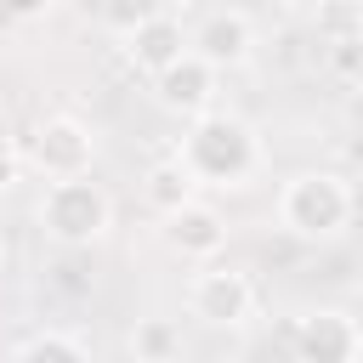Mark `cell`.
Returning <instances> with one entry per match:
<instances>
[{
  "label": "cell",
  "mask_w": 363,
  "mask_h": 363,
  "mask_svg": "<svg viewBox=\"0 0 363 363\" xmlns=\"http://www.w3.org/2000/svg\"><path fill=\"white\" fill-rule=\"evenodd\" d=\"M142 193H147V204L164 216V210H176V204H187V199H199L204 187H199V176L182 164V153H170V159H159V164L147 170Z\"/></svg>",
  "instance_id": "11"
},
{
  "label": "cell",
  "mask_w": 363,
  "mask_h": 363,
  "mask_svg": "<svg viewBox=\"0 0 363 363\" xmlns=\"http://www.w3.org/2000/svg\"><path fill=\"white\" fill-rule=\"evenodd\" d=\"M318 28H323V40H329V45H340V40H357L363 17H357V6H352V0H318Z\"/></svg>",
  "instance_id": "14"
},
{
  "label": "cell",
  "mask_w": 363,
  "mask_h": 363,
  "mask_svg": "<svg viewBox=\"0 0 363 363\" xmlns=\"http://www.w3.org/2000/svg\"><path fill=\"white\" fill-rule=\"evenodd\" d=\"M216 79H221V68H216V62H204V57L187 45L164 74H153V96H159V108H164V113L199 119V113H210V108H216Z\"/></svg>",
  "instance_id": "6"
},
{
  "label": "cell",
  "mask_w": 363,
  "mask_h": 363,
  "mask_svg": "<svg viewBox=\"0 0 363 363\" xmlns=\"http://www.w3.org/2000/svg\"><path fill=\"white\" fill-rule=\"evenodd\" d=\"M357 340H363V329L340 306H318V312L295 318V329H289V346L312 363H357Z\"/></svg>",
  "instance_id": "8"
},
{
  "label": "cell",
  "mask_w": 363,
  "mask_h": 363,
  "mask_svg": "<svg viewBox=\"0 0 363 363\" xmlns=\"http://www.w3.org/2000/svg\"><path fill=\"white\" fill-rule=\"evenodd\" d=\"M176 352H182V329L170 318H136V329H130V357L136 363H164Z\"/></svg>",
  "instance_id": "12"
},
{
  "label": "cell",
  "mask_w": 363,
  "mask_h": 363,
  "mask_svg": "<svg viewBox=\"0 0 363 363\" xmlns=\"http://www.w3.org/2000/svg\"><path fill=\"white\" fill-rule=\"evenodd\" d=\"M51 0H0V11H11V17H40Z\"/></svg>",
  "instance_id": "16"
},
{
  "label": "cell",
  "mask_w": 363,
  "mask_h": 363,
  "mask_svg": "<svg viewBox=\"0 0 363 363\" xmlns=\"http://www.w3.org/2000/svg\"><path fill=\"white\" fill-rule=\"evenodd\" d=\"M159 233L164 244L182 255V261H216L227 250V216L210 204V199H187L176 210L159 216Z\"/></svg>",
  "instance_id": "7"
},
{
  "label": "cell",
  "mask_w": 363,
  "mask_h": 363,
  "mask_svg": "<svg viewBox=\"0 0 363 363\" xmlns=\"http://www.w3.org/2000/svg\"><path fill=\"white\" fill-rule=\"evenodd\" d=\"M187 312L199 323H210V329H244L255 318V284H250V272L204 261V272H193V284H187Z\"/></svg>",
  "instance_id": "5"
},
{
  "label": "cell",
  "mask_w": 363,
  "mask_h": 363,
  "mask_svg": "<svg viewBox=\"0 0 363 363\" xmlns=\"http://www.w3.org/2000/svg\"><path fill=\"white\" fill-rule=\"evenodd\" d=\"M28 164L57 182V176H85L96 164V130L74 113H45L28 136Z\"/></svg>",
  "instance_id": "4"
},
{
  "label": "cell",
  "mask_w": 363,
  "mask_h": 363,
  "mask_svg": "<svg viewBox=\"0 0 363 363\" xmlns=\"http://www.w3.org/2000/svg\"><path fill=\"white\" fill-rule=\"evenodd\" d=\"M0 261H6V233H0Z\"/></svg>",
  "instance_id": "18"
},
{
  "label": "cell",
  "mask_w": 363,
  "mask_h": 363,
  "mask_svg": "<svg viewBox=\"0 0 363 363\" xmlns=\"http://www.w3.org/2000/svg\"><path fill=\"white\" fill-rule=\"evenodd\" d=\"M352 221H357V187L340 170H295L278 187V227L306 244H329Z\"/></svg>",
  "instance_id": "2"
},
{
  "label": "cell",
  "mask_w": 363,
  "mask_h": 363,
  "mask_svg": "<svg viewBox=\"0 0 363 363\" xmlns=\"http://www.w3.org/2000/svg\"><path fill=\"white\" fill-rule=\"evenodd\" d=\"M11 357H68V363H79V357H91V340L74 335V329H34L11 346Z\"/></svg>",
  "instance_id": "13"
},
{
  "label": "cell",
  "mask_w": 363,
  "mask_h": 363,
  "mask_svg": "<svg viewBox=\"0 0 363 363\" xmlns=\"http://www.w3.org/2000/svg\"><path fill=\"white\" fill-rule=\"evenodd\" d=\"M357 363H363V340H357Z\"/></svg>",
  "instance_id": "19"
},
{
  "label": "cell",
  "mask_w": 363,
  "mask_h": 363,
  "mask_svg": "<svg viewBox=\"0 0 363 363\" xmlns=\"http://www.w3.org/2000/svg\"><path fill=\"white\" fill-rule=\"evenodd\" d=\"M17 182V147H11V136H0V187H11Z\"/></svg>",
  "instance_id": "15"
},
{
  "label": "cell",
  "mask_w": 363,
  "mask_h": 363,
  "mask_svg": "<svg viewBox=\"0 0 363 363\" xmlns=\"http://www.w3.org/2000/svg\"><path fill=\"white\" fill-rule=\"evenodd\" d=\"M153 6H159V11H176V17H182V11H193L199 0H153Z\"/></svg>",
  "instance_id": "17"
},
{
  "label": "cell",
  "mask_w": 363,
  "mask_h": 363,
  "mask_svg": "<svg viewBox=\"0 0 363 363\" xmlns=\"http://www.w3.org/2000/svg\"><path fill=\"white\" fill-rule=\"evenodd\" d=\"M176 153L199 176V187H210V193H244L261 176V164H267L261 130L244 113H233V108H210V113L187 119Z\"/></svg>",
  "instance_id": "1"
},
{
  "label": "cell",
  "mask_w": 363,
  "mask_h": 363,
  "mask_svg": "<svg viewBox=\"0 0 363 363\" xmlns=\"http://www.w3.org/2000/svg\"><path fill=\"white\" fill-rule=\"evenodd\" d=\"M34 221H40V233L51 244L85 250V244L108 238V227H113V193L102 182H91V170L85 176H57V182H45V193L34 204Z\"/></svg>",
  "instance_id": "3"
},
{
  "label": "cell",
  "mask_w": 363,
  "mask_h": 363,
  "mask_svg": "<svg viewBox=\"0 0 363 363\" xmlns=\"http://www.w3.org/2000/svg\"><path fill=\"white\" fill-rule=\"evenodd\" d=\"M182 51H187V34H182V17H176V11H159V6H153V11H142V17L125 28V57H130V68L147 74V79L164 74Z\"/></svg>",
  "instance_id": "9"
},
{
  "label": "cell",
  "mask_w": 363,
  "mask_h": 363,
  "mask_svg": "<svg viewBox=\"0 0 363 363\" xmlns=\"http://www.w3.org/2000/svg\"><path fill=\"white\" fill-rule=\"evenodd\" d=\"M187 45L227 74V68H244V62H250V51H255V23H250V11L227 6V11H210V17L187 34Z\"/></svg>",
  "instance_id": "10"
}]
</instances>
